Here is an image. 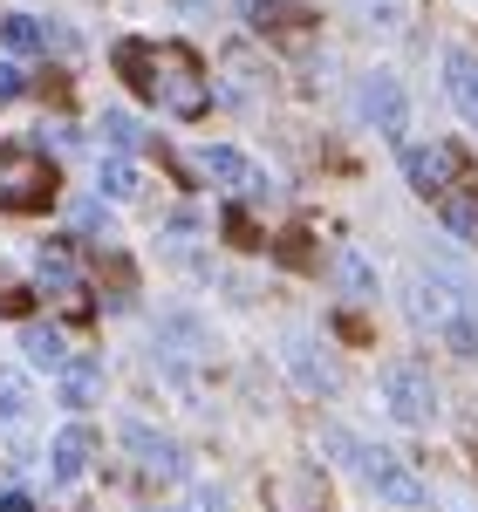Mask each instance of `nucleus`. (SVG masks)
Listing matches in <instances>:
<instances>
[{"instance_id": "nucleus-19", "label": "nucleus", "mask_w": 478, "mask_h": 512, "mask_svg": "<svg viewBox=\"0 0 478 512\" xmlns=\"http://www.w3.org/2000/svg\"><path fill=\"white\" fill-rule=\"evenodd\" d=\"M21 349H28V362H41V369H62V362H69L62 328H41V321H28V328H21Z\"/></svg>"}, {"instance_id": "nucleus-5", "label": "nucleus", "mask_w": 478, "mask_h": 512, "mask_svg": "<svg viewBox=\"0 0 478 512\" xmlns=\"http://www.w3.org/2000/svg\"><path fill=\"white\" fill-rule=\"evenodd\" d=\"M356 472H362V485H369L383 506H424V499H431V485L410 472L397 451H362L356 444Z\"/></svg>"}, {"instance_id": "nucleus-18", "label": "nucleus", "mask_w": 478, "mask_h": 512, "mask_svg": "<svg viewBox=\"0 0 478 512\" xmlns=\"http://www.w3.org/2000/svg\"><path fill=\"white\" fill-rule=\"evenodd\" d=\"M96 192L103 198H144V171L130 158H103L96 164Z\"/></svg>"}, {"instance_id": "nucleus-13", "label": "nucleus", "mask_w": 478, "mask_h": 512, "mask_svg": "<svg viewBox=\"0 0 478 512\" xmlns=\"http://www.w3.org/2000/svg\"><path fill=\"white\" fill-rule=\"evenodd\" d=\"M349 14H356L362 28H376V35H410L417 28V7L410 0H349Z\"/></svg>"}, {"instance_id": "nucleus-4", "label": "nucleus", "mask_w": 478, "mask_h": 512, "mask_svg": "<svg viewBox=\"0 0 478 512\" xmlns=\"http://www.w3.org/2000/svg\"><path fill=\"white\" fill-rule=\"evenodd\" d=\"M410 315L444 335L451 321L478 315V301H472V287H465V280H451V274H417V280H410Z\"/></svg>"}, {"instance_id": "nucleus-27", "label": "nucleus", "mask_w": 478, "mask_h": 512, "mask_svg": "<svg viewBox=\"0 0 478 512\" xmlns=\"http://www.w3.org/2000/svg\"><path fill=\"white\" fill-rule=\"evenodd\" d=\"M0 512H35V499H21V492H7V499H0Z\"/></svg>"}, {"instance_id": "nucleus-12", "label": "nucleus", "mask_w": 478, "mask_h": 512, "mask_svg": "<svg viewBox=\"0 0 478 512\" xmlns=\"http://www.w3.org/2000/svg\"><path fill=\"white\" fill-rule=\"evenodd\" d=\"M444 89H451V110L465 123H478V55L451 48V55H444Z\"/></svg>"}, {"instance_id": "nucleus-14", "label": "nucleus", "mask_w": 478, "mask_h": 512, "mask_svg": "<svg viewBox=\"0 0 478 512\" xmlns=\"http://www.w3.org/2000/svg\"><path fill=\"white\" fill-rule=\"evenodd\" d=\"M438 212H444V226L465 239V246H478V185H444Z\"/></svg>"}, {"instance_id": "nucleus-8", "label": "nucleus", "mask_w": 478, "mask_h": 512, "mask_svg": "<svg viewBox=\"0 0 478 512\" xmlns=\"http://www.w3.org/2000/svg\"><path fill=\"white\" fill-rule=\"evenodd\" d=\"M199 171H205V178H219V185H233L239 198H267V171H260L253 158H239L233 144H205Z\"/></svg>"}, {"instance_id": "nucleus-21", "label": "nucleus", "mask_w": 478, "mask_h": 512, "mask_svg": "<svg viewBox=\"0 0 478 512\" xmlns=\"http://www.w3.org/2000/svg\"><path fill=\"white\" fill-rule=\"evenodd\" d=\"M246 21H253V28H301L308 14H301L294 0H246Z\"/></svg>"}, {"instance_id": "nucleus-16", "label": "nucleus", "mask_w": 478, "mask_h": 512, "mask_svg": "<svg viewBox=\"0 0 478 512\" xmlns=\"http://www.w3.org/2000/svg\"><path fill=\"white\" fill-rule=\"evenodd\" d=\"M287 355H294V383H301V390H321V396H328L335 383H342V369H335V362H328V355H321L308 335H301Z\"/></svg>"}, {"instance_id": "nucleus-6", "label": "nucleus", "mask_w": 478, "mask_h": 512, "mask_svg": "<svg viewBox=\"0 0 478 512\" xmlns=\"http://www.w3.org/2000/svg\"><path fill=\"white\" fill-rule=\"evenodd\" d=\"M362 117L376 123L383 137H410V96H403L397 76H362Z\"/></svg>"}, {"instance_id": "nucleus-28", "label": "nucleus", "mask_w": 478, "mask_h": 512, "mask_svg": "<svg viewBox=\"0 0 478 512\" xmlns=\"http://www.w3.org/2000/svg\"><path fill=\"white\" fill-rule=\"evenodd\" d=\"M472 451H478V431H472Z\"/></svg>"}, {"instance_id": "nucleus-2", "label": "nucleus", "mask_w": 478, "mask_h": 512, "mask_svg": "<svg viewBox=\"0 0 478 512\" xmlns=\"http://www.w3.org/2000/svg\"><path fill=\"white\" fill-rule=\"evenodd\" d=\"M48 198H55L48 158L21 151V144H0V205H7V212H35V205H48Z\"/></svg>"}, {"instance_id": "nucleus-1", "label": "nucleus", "mask_w": 478, "mask_h": 512, "mask_svg": "<svg viewBox=\"0 0 478 512\" xmlns=\"http://www.w3.org/2000/svg\"><path fill=\"white\" fill-rule=\"evenodd\" d=\"M117 69L130 89H144L151 103H164L171 117H205V69L192 48H178V41H123L117 48Z\"/></svg>"}, {"instance_id": "nucleus-7", "label": "nucleus", "mask_w": 478, "mask_h": 512, "mask_svg": "<svg viewBox=\"0 0 478 512\" xmlns=\"http://www.w3.org/2000/svg\"><path fill=\"white\" fill-rule=\"evenodd\" d=\"M403 178L424 198H438L444 185H458V151L451 144H403Z\"/></svg>"}, {"instance_id": "nucleus-9", "label": "nucleus", "mask_w": 478, "mask_h": 512, "mask_svg": "<svg viewBox=\"0 0 478 512\" xmlns=\"http://www.w3.org/2000/svg\"><path fill=\"white\" fill-rule=\"evenodd\" d=\"M123 444H130V451L144 458V472H158V478H185V472H192V458H185V451H178L171 437H158L151 424H137V417L123 424Z\"/></svg>"}, {"instance_id": "nucleus-17", "label": "nucleus", "mask_w": 478, "mask_h": 512, "mask_svg": "<svg viewBox=\"0 0 478 512\" xmlns=\"http://www.w3.org/2000/svg\"><path fill=\"white\" fill-rule=\"evenodd\" d=\"M28 417H35V390H28V376L0 362V424H28Z\"/></svg>"}, {"instance_id": "nucleus-10", "label": "nucleus", "mask_w": 478, "mask_h": 512, "mask_svg": "<svg viewBox=\"0 0 478 512\" xmlns=\"http://www.w3.org/2000/svg\"><path fill=\"white\" fill-rule=\"evenodd\" d=\"M89 458H96V431H89V424H62L55 444H48V472L62 478V485H76V478L89 472Z\"/></svg>"}, {"instance_id": "nucleus-22", "label": "nucleus", "mask_w": 478, "mask_h": 512, "mask_svg": "<svg viewBox=\"0 0 478 512\" xmlns=\"http://www.w3.org/2000/svg\"><path fill=\"white\" fill-rule=\"evenodd\" d=\"M103 137H110V151L130 158V151H144V123L123 117V110H103Z\"/></svg>"}, {"instance_id": "nucleus-25", "label": "nucleus", "mask_w": 478, "mask_h": 512, "mask_svg": "<svg viewBox=\"0 0 478 512\" xmlns=\"http://www.w3.org/2000/svg\"><path fill=\"white\" fill-rule=\"evenodd\" d=\"M21 89H28V82H21V69H14V62H0V103H14Z\"/></svg>"}, {"instance_id": "nucleus-11", "label": "nucleus", "mask_w": 478, "mask_h": 512, "mask_svg": "<svg viewBox=\"0 0 478 512\" xmlns=\"http://www.w3.org/2000/svg\"><path fill=\"white\" fill-rule=\"evenodd\" d=\"M35 280L48 287V294H62V301L82 315V301H89V294H82V280H76V246H41Z\"/></svg>"}, {"instance_id": "nucleus-3", "label": "nucleus", "mask_w": 478, "mask_h": 512, "mask_svg": "<svg viewBox=\"0 0 478 512\" xmlns=\"http://www.w3.org/2000/svg\"><path fill=\"white\" fill-rule=\"evenodd\" d=\"M383 403H390V417L410 424V431H431L438 424V390H431V376L417 362H390L383 369Z\"/></svg>"}, {"instance_id": "nucleus-23", "label": "nucleus", "mask_w": 478, "mask_h": 512, "mask_svg": "<svg viewBox=\"0 0 478 512\" xmlns=\"http://www.w3.org/2000/svg\"><path fill=\"white\" fill-rule=\"evenodd\" d=\"M444 342H451V349H458V355H478V315L451 321V328H444Z\"/></svg>"}, {"instance_id": "nucleus-24", "label": "nucleus", "mask_w": 478, "mask_h": 512, "mask_svg": "<svg viewBox=\"0 0 478 512\" xmlns=\"http://www.w3.org/2000/svg\"><path fill=\"white\" fill-rule=\"evenodd\" d=\"M342 280H349V287H356V294H369V287H376V274H369V267H362L356 253H342Z\"/></svg>"}, {"instance_id": "nucleus-15", "label": "nucleus", "mask_w": 478, "mask_h": 512, "mask_svg": "<svg viewBox=\"0 0 478 512\" xmlns=\"http://www.w3.org/2000/svg\"><path fill=\"white\" fill-rule=\"evenodd\" d=\"M55 376H62V396H69L76 410H89V403L103 396V362H96V355H69Z\"/></svg>"}, {"instance_id": "nucleus-26", "label": "nucleus", "mask_w": 478, "mask_h": 512, "mask_svg": "<svg viewBox=\"0 0 478 512\" xmlns=\"http://www.w3.org/2000/svg\"><path fill=\"white\" fill-rule=\"evenodd\" d=\"M185 512H226V499H219V492H192V506Z\"/></svg>"}, {"instance_id": "nucleus-20", "label": "nucleus", "mask_w": 478, "mask_h": 512, "mask_svg": "<svg viewBox=\"0 0 478 512\" xmlns=\"http://www.w3.org/2000/svg\"><path fill=\"white\" fill-rule=\"evenodd\" d=\"M0 41H7L14 55H41V48H48V28H41L35 14H7V21H0Z\"/></svg>"}]
</instances>
